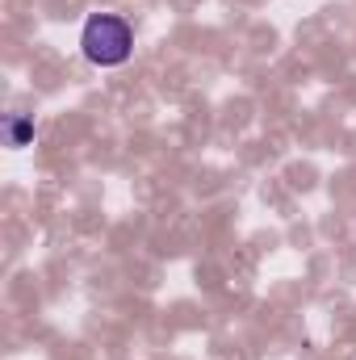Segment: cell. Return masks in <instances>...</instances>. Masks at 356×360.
<instances>
[{
	"mask_svg": "<svg viewBox=\"0 0 356 360\" xmlns=\"http://www.w3.org/2000/svg\"><path fill=\"white\" fill-rule=\"evenodd\" d=\"M8 134H13V147H21V143L34 134V126H30V122H13V126H8Z\"/></svg>",
	"mask_w": 356,
	"mask_h": 360,
	"instance_id": "obj_2",
	"label": "cell"
},
{
	"mask_svg": "<svg viewBox=\"0 0 356 360\" xmlns=\"http://www.w3.org/2000/svg\"><path fill=\"white\" fill-rule=\"evenodd\" d=\"M80 51L92 68H117L134 51V30L117 13H92L80 30Z\"/></svg>",
	"mask_w": 356,
	"mask_h": 360,
	"instance_id": "obj_1",
	"label": "cell"
}]
</instances>
